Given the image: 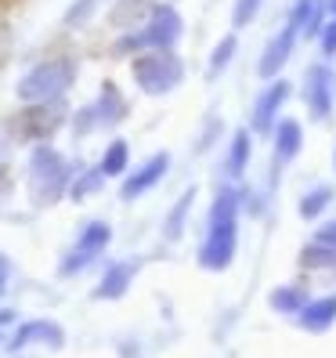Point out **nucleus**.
<instances>
[{"mask_svg": "<svg viewBox=\"0 0 336 358\" xmlns=\"http://www.w3.org/2000/svg\"><path fill=\"white\" fill-rule=\"evenodd\" d=\"M76 174V166L61 156L51 141H36L29 145V159H26V192L36 210H48L54 203L66 199L69 181Z\"/></svg>", "mask_w": 336, "mask_h": 358, "instance_id": "1", "label": "nucleus"}, {"mask_svg": "<svg viewBox=\"0 0 336 358\" xmlns=\"http://www.w3.org/2000/svg\"><path fill=\"white\" fill-rule=\"evenodd\" d=\"M73 83H76V58L73 55H51L44 62H36L29 73H22L15 94L22 105H48V101L66 98Z\"/></svg>", "mask_w": 336, "mask_h": 358, "instance_id": "2", "label": "nucleus"}, {"mask_svg": "<svg viewBox=\"0 0 336 358\" xmlns=\"http://www.w3.org/2000/svg\"><path fill=\"white\" fill-rule=\"evenodd\" d=\"M235 254V192L224 188L214 203V214H210V236L199 250V264L203 268H228Z\"/></svg>", "mask_w": 336, "mask_h": 358, "instance_id": "3", "label": "nucleus"}, {"mask_svg": "<svg viewBox=\"0 0 336 358\" xmlns=\"http://www.w3.org/2000/svg\"><path fill=\"white\" fill-rule=\"evenodd\" d=\"M109 243H112V228L105 224V221H87V224L76 231V243L69 246V254H61L58 275L61 279H73V275H80V271H87L105 254V246H109Z\"/></svg>", "mask_w": 336, "mask_h": 358, "instance_id": "4", "label": "nucleus"}, {"mask_svg": "<svg viewBox=\"0 0 336 358\" xmlns=\"http://www.w3.org/2000/svg\"><path fill=\"white\" fill-rule=\"evenodd\" d=\"M69 120V105L61 101H48V105H22V113L11 120V134L22 141H48L61 123Z\"/></svg>", "mask_w": 336, "mask_h": 358, "instance_id": "5", "label": "nucleus"}, {"mask_svg": "<svg viewBox=\"0 0 336 358\" xmlns=\"http://www.w3.org/2000/svg\"><path fill=\"white\" fill-rule=\"evenodd\" d=\"M181 80V62L170 51H141L134 55V83L145 94H166Z\"/></svg>", "mask_w": 336, "mask_h": 358, "instance_id": "6", "label": "nucleus"}, {"mask_svg": "<svg viewBox=\"0 0 336 358\" xmlns=\"http://www.w3.org/2000/svg\"><path fill=\"white\" fill-rule=\"evenodd\" d=\"M134 33H138L141 51H170L177 44V36H181V18H177L174 8H156L152 4V11L145 15V22H141V29H134Z\"/></svg>", "mask_w": 336, "mask_h": 358, "instance_id": "7", "label": "nucleus"}, {"mask_svg": "<svg viewBox=\"0 0 336 358\" xmlns=\"http://www.w3.org/2000/svg\"><path fill=\"white\" fill-rule=\"evenodd\" d=\"M8 351H26V348H48V351H58L66 348V329H61L54 319H26L11 329V336L4 341Z\"/></svg>", "mask_w": 336, "mask_h": 358, "instance_id": "8", "label": "nucleus"}, {"mask_svg": "<svg viewBox=\"0 0 336 358\" xmlns=\"http://www.w3.org/2000/svg\"><path fill=\"white\" fill-rule=\"evenodd\" d=\"M166 166H170V156H166V152H156L152 159H145L141 166H134V171L123 178L119 199H123V203H131V199L145 196L149 188H156V185L163 181V174H166Z\"/></svg>", "mask_w": 336, "mask_h": 358, "instance_id": "9", "label": "nucleus"}, {"mask_svg": "<svg viewBox=\"0 0 336 358\" xmlns=\"http://www.w3.org/2000/svg\"><path fill=\"white\" fill-rule=\"evenodd\" d=\"M87 109L94 116V127L98 131H109V127H116V123L127 116V98L119 94L116 83H101V94L87 105Z\"/></svg>", "mask_w": 336, "mask_h": 358, "instance_id": "10", "label": "nucleus"}, {"mask_svg": "<svg viewBox=\"0 0 336 358\" xmlns=\"http://www.w3.org/2000/svg\"><path fill=\"white\" fill-rule=\"evenodd\" d=\"M134 275H138V264H134V261H112L109 268H105V275L98 279L94 297H98V301H119L123 293L131 289Z\"/></svg>", "mask_w": 336, "mask_h": 358, "instance_id": "11", "label": "nucleus"}, {"mask_svg": "<svg viewBox=\"0 0 336 358\" xmlns=\"http://www.w3.org/2000/svg\"><path fill=\"white\" fill-rule=\"evenodd\" d=\"M127 166H131V145L123 138H112L109 149H105L101 159H98V174L105 181H109V178H123V174H127Z\"/></svg>", "mask_w": 336, "mask_h": 358, "instance_id": "12", "label": "nucleus"}, {"mask_svg": "<svg viewBox=\"0 0 336 358\" xmlns=\"http://www.w3.org/2000/svg\"><path fill=\"white\" fill-rule=\"evenodd\" d=\"M101 188H105V178L98 174V166H91V171H76V174H73V181H69V192H66V199L83 203V199L98 196Z\"/></svg>", "mask_w": 336, "mask_h": 358, "instance_id": "13", "label": "nucleus"}, {"mask_svg": "<svg viewBox=\"0 0 336 358\" xmlns=\"http://www.w3.org/2000/svg\"><path fill=\"white\" fill-rule=\"evenodd\" d=\"M336 319V297H326V301H314L300 311V322L311 329V333H322L329 329V322Z\"/></svg>", "mask_w": 336, "mask_h": 358, "instance_id": "14", "label": "nucleus"}, {"mask_svg": "<svg viewBox=\"0 0 336 358\" xmlns=\"http://www.w3.org/2000/svg\"><path fill=\"white\" fill-rule=\"evenodd\" d=\"M152 11L149 0H119V4L112 8V26L119 29H131L134 22H145V15Z\"/></svg>", "mask_w": 336, "mask_h": 358, "instance_id": "15", "label": "nucleus"}, {"mask_svg": "<svg viewBox=\"0 0 336 358\" xmlns=\"http://www.w3.org/2000/svg\"><path fill=\"white\" fill-rule=\"evenodd\" d=\"M105 0H76V4H69L66 18H61V26L66 29H83V26H91L94 22V15L101 11Z\"/></svg>", "mask_w": 336, "mask_h": 358, "instance_id": "16", "label": "nucleus"}, {"mask_svg": "<svg viewBox=\"0 0 336 358\" xmlns=\"http://www.w3.org/2000/svg\"><path fill=\"white\" fill-rule=\"evenodd\" d=\"M192 199H196V192H184L177 203H174V210L166 214V221H163V239H181V231H184V217H188V206H192Z\"/></svg>", "mask_w": 336, "mask_h": 358, "instance_id": "17", "label": "nucleus"}, {"mask_svg": "<svg viewBox=\"0 0 336 358\" xmlns=\"http://www.w3.org/2000/svg\"><path fill=\"white\" fill-rule=\"evenodd\" d=\"M297 149H300V127H297L293 120L279 123V141H275V156H279V163L293 159V156H297Z\"/></svg>", "mask_w": 336, "mask_h": 358, "instance_id": "18", "label": "nucleus"}, {"mask_svg": "<svg viewBox=\"0 0 336 358\" xmlns=\"http://www.w3.org/2000/svg\"><path fill=\"white\" fill-rule=\"evenodd\" d=\"M286 83H279V87H271L264 98H261V105H257V113H254V127L257 131H264L268 127V123H271V113H275L279 109V105H282V98H286Z\"/></svg>", "mask_w": 336, "mask_h": 358, "instance_id": "19", "label": "nucleus"}, {"mask_svg": "<svg viewBox=\"0 0 336 358\" xmlns=\"http://www.w3.org/2000/svg\"><path fill=\"white\" fill-rule=\"evenodd\" d=\"M289 40H293V29H286L282 36H275L271 40V48H268V55H264V62H261V69H264V76H271L282 62L289 58Z\"/></svg>", "mask_w": 336, "mask_h": 358, "instance_id": "20", "label": "nucleus"}, {"mask_svg": "<svg viewBox=\"0 0 336 358\" xmlns=\"http://www.w3.org/2000/svg\"><path fill=\"white\" fill-rule=\"evenodd\" d=\"M311 101H314V116H326V109H329V76H326V69H314V76H311Z\"/></svg>", "mask_w": 336, "mask_h": 358, "instance_id": "21", "label": "nucleus"}, {"mask_svg": "<svg viewBox=\"0 0 336 358\" xmlns=\"http://www.w3.org/2000/svg\"><path fill=\"white\" fill-rule=\"evenodd\" d=\"M271 304H275L279 311H297V308L307 304V301H304L300 289H289V286H286V289H275V293H271Z\"/></svg>", "mask_w": 336, "mask_h": 358, "instance_id": "22", "label": "nucleus"}, {"mask_svg": "<svg viewBox=\"0 0 336 358\" xmlns=\"http://www.w3.org/2000/svg\"><path fill=\"white\" fill-rule=\"evenodd\" d=\"M329 199H333V192H329V188H319V192H311V196L300 203V214H304V217H319L322 210L329 206Z\"/></svg>", "mask_w": 336, "mask_h": 358, "instance_id": "23", "label": "nucleus"}, {"mask_svg": "<svg viewBox=\"0 0 336 358\" xmlns=\"http://www.w3.org/2000/svg\"><path fill=\"white\" fill-rule=\"evenodd\" d=\"M246 156H249V134H239L235 145H232V159H228V171L239 174L242 166H246Z\"/></svg>", "mask_w": 336, "mask_h": 358, "instance_id": "24", "label": "nucleus"}, {"mask_svg": "<svg viewBox=\"0 0 336 358\" xmlns=\"http://www.w3.org/2000/svg\"><path fill=\"white\" fill-rule=\"evenodd\" d=\"M8 166H11V141L0 134V188L8 185Z\"/></svg>", "mask_w": 336, "mask_h": 358, "instance_id": "25", "label": "nucleus"}, {"mask_svg": "<svg viewBox=\"0 0 336 358\" xmlns=\"http://www.w3.org/2000/svg\"><path fill=\"white\" fill-rule=\"evenodd\" d=\"M11 257L8 254H0V297H4V293H8V286H11Z\"/></svg>", "mask_w": 336, "mask_h": 358, "instance_id": "26", "label": "nucleus"}, {"mask_svg": "<svg viewBox=\"0 0 336 358\" xmlns=\"http://www.w3.org/2000/svg\"><path fill=\"white\" fill-rule=\"evenodd\" d=\"M319 246H329V250H336V221H329L322 231H319V239H314Z\"/></svg>", "mask_w": 336, "mask_h": 358, "instance_id": "27", "label": "nucleus"}, {"mask_svg": "<svg viewBox=\"0 0 336 358\" xmlns=\"http://www.w3.org/2000/svg\"><path fill=\"white\" fill-rule=\"evenodd\" d=\"M254 8H257V0H239V8H235V22L242 26L246 18H254Z\"/></svg>", "mask_w": 336, "mask_h": 358, "instance_id": "28", "label": "nucleus"}, {"mask_svg": "<svg viewBox=\"0 0 336 358\" xmlns=\"http://www.w3.org/2000/svg\"><path fill=\"white\" fill-rule=\"evenodd\" d=\"M18 326V319H15V308H0V329H15Z\"/></svg>", "mask_w": 336, "mask_h": 358, "instance_id": "29", "label": "nucleus"}, {"mask_svg": "<svg viewBox=\"0 0 336 358\" xmlns=\"http://www.w3.org/2000/svg\"><path fill=\"white\" fill-rule=\"evenodd\" d=\"M232 44H235V40H224V48H221V51L214 55V69L221 66V62H228V55H232Z\"/></svg>", "mask_w": 336, "mask_h": 358, "instance_id": "30", "label": "nucleus"}, {"mask_svg": "<svg viewBox=\"0 0 336 358\" xmlns=\"http://www.w3.org/2000/svg\"><path fill=\"white\" fill-rule=\"evenodd\" d=\"M326 51H336V26L326 29Z\"/></svg>", "mask_w": 336, "mask_h": 358, "instance_id": "31", "label": "nucleus"}, {"mask_svg": "<svg viewBox=\"0 0 336 358\" xmlns=\"http://www.w3.org/2000/svg\"><path fill=\"white\" fill-rule=\"evenodd\" d=\"M4 341H8V333H4V329H0V348H4Z\"/></svg>", "mask_w": 336, "mask_h": 358, "instance_id": "32", "label": "nucleus"}, {"mask_svg": "<svg viewBox=\"0 0 336 358\" xmlns=\"http://www.w3.org/2000/svg\"><path fill=\"white\" fill-rule=\"evenodd\" d=\"M333 11H336V0H333Z\"/></svg>", "mask_w": 336, "mask_h": 358, "instance_id": "33", "label": "nucleus"}]
</instances>
